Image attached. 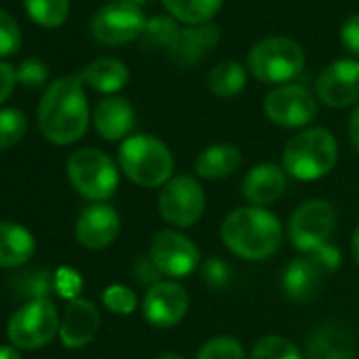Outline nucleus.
Here are the masks:
<instances>
[{
    "label": "nucleus",
    "mask_w": 359,
    "mask_h": 359,
    "mask_svg": "<svg viewBox=\"0 0 359 359\" xmlns=\"http://www.w3.org/2000/svg\"><path fill=\"white\" fill-rule=\"evenodd\" d=\"M81 76L55 79L39 104V129L51 144L68 146L79 142L89 127V102Z\"/></svg>",
    "instance_id": "obj_1"
},
{
    "label": "nucleus",
    "mask_w": 359,
    "mask_h": 359,
    "mask_svg": "<svg viewBox=\"0 0 359 359\" xmlns=\"http://www.w3.org/2000/svg\"><path fill=\"white\" fill-rule=\"evenodd\" d=\"M220 237L229 252L243 260H266L271 258L281 241L283 229L275 214L264 208H239L231 212L220 229Z\"/></svg>",
    "instance_id": "obj_2"
},
{
    "label": "nucleus",
    "mask_w": 359,
    "mask_h": 359,
    "mask_svg": "<svg viewBox=\"0 0 359 359\" xmlns=\"http://www.w3.org/2000/svg\"><path fill=\"white\" fill-rule=\"evenodd\" d=\"M173 165L171 150L154 135H129L118 146V167L137 187H165L173 177Z\"/></svg>",
    "instance_id": "obj_3"
},
{
    "label": "nucleus",
    "mask_w": 359,
    "mask_h": 359,
    "mask_svg": "<svg viewBox=\"0 0 359 359\" xmlns=\"http://www.w3.org/2000/svg\"><path fill=\"white\" fill-rule=\"evenodd\" d=\"M338 158V144L336 137L323 129L313 127L296 133L283 148V169L287 175L313 182L327 175Z\"/></svg>",
    "instance_id": "obj_4"
},
{
    "label": "nucleus",
    "mask_w": 359,
    "mask_h": 359,
    "mask_svg": "<svg viewBox=\"0 0 359 359\" xmlns=\"http://www.w3.org/2000/svg\"><path fill=\"white\" fill-rule=\"evenodd\" d=\"M68 180L79 195L93 203H106L118 187V167L100 148H79L66 163Z\"/></svg>",
    "instance_id": "obj_5"
},
{
    "label": "nucleus",
    "mask_w": 359,
    "mask_h": 359,
    "mask_svg": "<svg viewBox=\"0 0 359 359\" xmlns=\"http://www.w3.org/2000/svg\"><path fill=\"white\" fill-rule=\"evenodd\" d=\"M304 68L302 47L285 36H269L258 41L248 53V70L260 83L285 85Z\"/></svg>",
    "instance_id": "obj_6"
},
{
    "label": "nucleus",
    "mask_w": 359,
    "mask_h": 359,
    "mask_svg": "<svg viewBox=\"0 0 359 359\" xmlns=\"http://www.w3.org/2000/svg\"><path fill=\"white\" fill-rule=\"evenodd\" d=\"M60 313L51 298L28 300L7 323V338L20 351H36L60 336Z\"/></svg>",
    "instance_id": "obj_7"
},
{
    "label": "nucleus",
    "mask_w": 359,
    "mask_h": 359,
    "mask_svg": "<svg viewBox=\"0 0 359 359\" xmlns=\"http://www.w3.org/2000/svg\"><path fill=\"white\" fill-rule=\"evenodd\" d=\"M146 22L142 7L129 0H112L93 15L91 34L104 47H121L140 39L146 30Z\"/></svg>",
    "instance_id": "obj_8"
},
{
    "label": "nucleus",
    "mask_w": 359,
    "mask_h": 359,
    "mask_svg": "<svg viewBox=\"0 0 359 359\" xmlns=\"http://www.w3.org/2000/svg\"><path fill=\"white\" fill-rule=\"evenodd\" d=\"M158 212L165 222L189 229L205 212V193L193 175H175L158 195Z\"/></svg>",
    "instance_id": "obj_9"
},
{
    "label": "nucleus",
    "mask_w": 359,
    "mask_h": 359,
    "mask_svg": "<svg viewBox=\"0 0 359 359\" xmlns=\"http://www.w3.org/2000/svg\"><path fill=\"white\" fill-rule=\"evenodd\" d=\"M336 229V210L323 199L302 203L290 220V239L296 250L313 254L315 250L330 243Z\"/></svg>",
    "instance_id": "obj_10"
},
{
    "label": "nucleus",
    "mask_w": 359,
    "mask_h": 359,
    "mask_svg": "<svg viewBox=\"0 0 359 359\" xmlns=\"http://www.w3.org/2000/svg\"><path fill=\"white\" fill-rule=\"evenodd\" d=\"M148 256L161 271V275L171 279H182L193 275L201 266L199 248L175 231H161L152 237Z\"/></svg>",
    "instance_id": "obj_11"
},
{
    "label": "nucleus",
    "mask_w": 359,
    "mask_h": 359,
    "mask_svg": "<svg viewBox=\"0 0 359 359\" xmlns=\"http://www.w3.org/2000/svg\"><path fill=\"white\" fill-rule=\"evenodd\" d=\"M264 114L271 123L285 129L306 127L317 116V100L302 85H281L266 93Z\"/></svg>",
    "instance_id": "obj_12"
},
{
    "label": "nucleus",
    "mask_w": 359,
    "mask_h": 359,
    "mask_svg": "<svg viewBox=\"0 0 359 359\" xmlns=\"http://www.w3.org/2000/svg\"><path fill=\"white\" fill-rule=\"evenodd\" d=\"M191 298L189 292L175 281H158L148 287L142 313L146 321L154 327H173L189 313Z\"/></svg>",
    "instance_id": "obj_13"
},
{
    "label": "nucleus",
    "mask_w": 359,
    "mask_h": 359,
    "mask_svg": "<svg viewBox=\"0 0 359 359\" xmlns=\"http://www.w3.org/2000/svg\"><path fill=\"white\" fill-rule=\"evenodd\" d=\"M315 93L330 108H346L359 102V62L357 60L332 62L317 76Z\"/></svg>",
    "instance_id": "obj_14"
},
{
    "label": "nucleus",
    "mask_w": 359,
    "mask_h": 359,
    "mask_svg": "<svg viewBox=\"0 0 359 359\" xmlns=\"http://www.w3.org/2000/svg\"><path fill=\"white\" fill-rule=\"evenodd\" d=\"M118 233H121V216L112 205L106 203L87 205L79 214L74 226L76 241L87 250L108 248L110 243H114Z\"/></svg>",
    "instance_id": "obj_15"
},
{
    "label": "nucleus",
    "mask_w": 359,
    "mask_h": 359,
    "mask_svg": "<svg viewBox=\"0 0 359 359\" xmlns=\"http://www.w3.org/2000/svg\"><path fill=\"white\" fill-rule=\"evenodd\" d=\"M100 311L87 298H76L68 302L62 323H60V338L68 348H83L87 346L95 334L100 332Z\"/></svg>",
    "instance_id": "obj_16"
},
{
    "label": "nucleus",
    "mask_w": 359,
    "mask_h": 359,
    "mask_svg": "<svg viewBox=\"0 0 359 359\" xmlns=\"http://www.w3.org/2000/svg\"><path fill=\"white\" fill-rule=\"evenodd\" d=\"M220 43V28L214 22L189 26L180 30L177 41L169 49V57L177 66H197L203 55L214 51Z\"/></svg>",
    "instance_id": "obj_17"
},
{
    "label": "nucleus",
    "mask_w": 359,
    "mask_h": 359,
    "mask_svg": "<svg viewBox=\"0 0 359 359\" xmlns=\"http://www.w3.org/2000/svg\"><path fill=\"white\" fill-rule=\"evenodd\" d=\"M287 184V173L283 167L273 163H260L252 167L243 180V197L254 208H264L277 201Z\"/></svg>",
    "instance_id": "obj_18"
},
{
    "label": "nucleus",
    "mask_w": 359,
    "mask_h": 359,
    "mask_svg": "<svg viewBox=\"0 0 359 359\" xmlns=\"http://www.w3.org/2000/svg\"><path fill=\"white\" fill-rule=\"evenodd\" d=\"M327 271L321 266V262L315 256H300L294 258L281 275V287L287 298L292 300H309L319 292V285L323 281V275Z\"/></svg>",
    "instance_id": "obj_19"
},
{
    "label": "nucleus",
    "mask_w": 359,
    "mask_h": 359,
    "mask_svg": "<svg viewBox=\"0 0 359 359\" xmlns=\"http://www.w3.org/2000/svg\"><path fill=\"white\" fill-rule=\"evenodd\" d=\"M355 342L346 325L321 323L306 342V359H353Z\"/></svg>",
    "instance_id": "obj_20"
},
{
    "label": "nucleus",
    "mask_w": 359,
    "mask_h": 359,
    "mask_svg": "<svg viewBox=\"0 0 359 359\" xmlns=\"http://www.w3.org/2000/svg\"><path fill=\"white\" fill-rule=\"evenodd\" d=\"M93 125L95 131L108 140V142H116L127 137V133L133 129L135 125V112L133 106L118 95H108L104 97L93 112Z\"/></svg>",
    "instance_id": "obj_21"
},
{
    "label": "nucleus",
    "mask_w": 359,
    "mask_h": 359,
    "mask_svg": "<svg viewBox=\"0 0 359 359\" xmlns=\"http://www.w3.org/2000/svg\"><path fill=\"white\" fill-rule=\"evenodd\" d=\"M36 252L34 235L18 222H0V269H20Z\"/></svg>",
    "instance_id": "obj_22"
},
{
    "label": "nucleus",
    "mask_w": 359,
    "mask_h": 359,
    "mask_svg": "<svg viewBox=\"0 0 359 359\" xmlns=\"http://www.w3.org/2000/svg\"><path fill=\"white\" fill-rule=\"evenodd\" d=\"M81 81L100 93L114 95L129 83V68L116 57H97L81 72Z\"/></svg>",
    "instance_id": "obj_23"
},
{
    "label": "nucleus",
    "mask_w": 359,
    "mask_h": 359,
    "mask_svg": "<svg viewBox=\"0 0 359 359\" xmlns=\"http://www.w3.org/2000/svg\"><path fill=\"white\" fill-rule=\"evenodd\" d=\"M241 165V152L233 144H212L199 152L195 171L205 180H224L233 175Z\"/></svg>",
    "instance_id": "obj_24"
},
{
    "label": "nucleus",
    "mask_w": 359,
    "mask_h": 359,
    "mask_svg": "<svg viewBox=\"0 0 359 359\" xmlns=\"http://www.w3.org/2000/svg\"><path fill=\"white\" fill-rule=\"evenodd\" d=\"M224 0H161L165 11L187 26L208 24L216 18Z\"/></svg>",
    "instance_id": "obj_25"
},
{
    "label": "nucleus",
    "mask_w": 359,
    "mask_h": 359,
    "mask_svg": "<svg viewBox=\"0 0 359 359\" xmlns=\"http://www.w3.org/2000/svg\"><path fill=\"white\" fill-rule=\"evenodd\" d=\"M248 74L245 68L233 60L216 64L208 74V87L216 97H235L245 89Z\"/></svg>",
    "instance_id": "obj_26"
},
{
    "label": "nucleus",
    "mask_w": 359,
    "mask_h": 359,
    "mask_svg": "<svg viewBox=\"0 0 359 359\" xmlns=\"http://www.w3.org/2000/svg\"><path fill=\"white\" fill-rule=\"evenodd\" d=\"M24 9L34 24L43 28H60L70 13V0H24Z\"/></svg>",
    "instance_id": "obj_27"
},
{
    "label": "nucleus",
    "mask_w": 359,
    "mask_h": 359,
    "mask_svg": "<svg viewBox=\"0 0 359 359\" xmlns=\"http://www.w3.org/2000/svg\"><path fill=\"white\" fill-rule=\"evenodd\" d=\"M177 36H180V28H177L175 20L165 18V15H156V18L146 22L142 43L146 49H165L169 53V49L177 41Z\"/></svg>",
    "instance_id": "obj_28"
},
{
    "label": "nucleus",
    "mask_w": 359,
    "mask_h": 359,
    "mask_svg": "<svg viewBox=\"0 0 359 359\" xmlns=\"http://www.w3.org/2000/svg\"><path fill=\"white\" fill-rule=\"evenodd\" d=\"M28 131V118L20 108L0 110V150H9L22 142Z\"/></svg>",
    "instance_id": "obj_29"
},
{
    "label": "nucleus",
    "mask_w": 359,
    "mask_h": 359,
    "mask_svg": "<svg viewBox=\"0 0 359 359\" xmlns=\"http://www.w3.org/2000/svg\"><path fill=\"white\" fill-rule=\"evenodd\" d=\"M250 359H302V355L287 338L264 336L254 344Z\"/></svg>",
    "instance_id": "obj_30"
},
{
    "label": "nucleus",
    "mask_w": 359,
    "mask_h": 359,
    "mask_svg": "<svg viewBox=\"0 0 359 359\" xmlns=\"http://www.w3.org/2000/svg\"><path fill=\"white\" fill-rule=\"evenodd\" d=\"M195 359H245V351L237 338L216 336L199 348Z\"/></svg>",
    "instance_id": "obj_31"
},
{
    "label": "nucleus",
    "mask_w": 359,
    "mask_h": 359,
    "mask_svg": "<svg viewBox=\"0 0 359 359\" xmlns=\"http://www.w3.org/2000/svg\"><path fill=\"white\" fill-rule=\"evenodd\" d=\"M18 287L22 290V294H28L30 300H36V298H49L53 290V275L49 271H28V273H22L18 279H15Z\"/></svg>",
    "instance_id": "obj_32"
},
{
    "label": "nucleus",
    "mask_w": 359,
    "mask_h": 359,
    "mask_svg": "<svg viewBox=\"0 0 359 359\" xmlns=\"http://www.w3.org/2000/svg\"><path fill=\"white\" fill-rule=\"evenodd\" d=\"M102 302L104 306L110 311V313H116V315H129L135 311L137 306V296L133 290H129L127 285H121V283H114V285H108L102 294Z\"/></svg>",
    "instance_id": "obj_33"
},
{
    "label": "nucleus",
    "mask_w": 359,
    "mask_h": 359,
    "mask_svg": "<svg viewBox=\"0 0 359 359\" xmlns=\"http://www.w3.org/2000/svg\"><path fill=\"white\" fill-rule=\"evenodd\" d=\"M53 290L57 292L60 298L72 302L76 298H81V290H83V277L79 271H74L72 266H60L53 273Z\"/></svg>",
    "instance_id": "obj_34"
},
{
    "label": "nucleus",
    "mask_w": 359,
    "mask_h": 359,
    "mask_svg": "<svg viewBox=\"0 0 359 359\" xmlns=\"http://www.w3.org/2000/svg\"><path fill=\"white\" fill-rule=\"evenodd\" d=\"M22 30L18 22L0 9V57L15 55L22 49Z\"/></svg>",
    "instance_id": "obj_35"
},
{
    "label": "nucleus",
    "mask_w": 359,
    "mask_h": 359,
    "mask_svg": "<svg viewBox=\"0 0 359 359\" xmlns=\"http://www.w3.org/2000/svg\"><path fill=\"white\" fill-rule=\"evenodd\" d=\"M49 79V68L36 60V57H30V60H24L18 68V83L20 85H26V87H41L45 85Z\"/></svg>",
    "instance_id": "obj_36"
},
{
    "label": "nucleus",
    "mask_w": 359,
    "mask_h": 359,
    "mask_svg": "<svg viewBox=\"0 0 359 359\" xmlns=\"http://www.w3.org/2000/svg\"><path fill=\"white\" fill-rule=\"evenodd\" d=\"M201 275H203V281L214 287V290H222L229 285V279H231V269L224 260L220 258H208L205 264H201Z\"/></svg>",
    "instance_id": "obj_37"
},
{
    "label": "nucleus",
    "mask_w": 359,
    "mask_h": 359,
    "mask_svg": "<svg viewBox=\"0 0 359 359\" xmlns=\"http://www.w3.org/2000/svg\"><path fill=\"white\" fill-rule=\"evenodd\" d=\"M340 43L359 62V15L348 18L340 28Z\"/></svg>",
    "instance_id": "obj_38"
},
{
    "label": "nucleus",
    "mask_w": 359,
    "mask_h": 359,
    "mask_svg": "<svg viewBox=\"0 0 359 359\" xmlns=\"http://www.w3.org/2000/svg\"><path fill=\"white\" fill-rule=\"evenodd\" d=\"M133 273H135V279L148 287H152L154 283L161 281V271L156 269V264L152 262V258L146 254V256H140L133 264Z\"/></svg>",
    "instance_id": "obj_39"
},
{
    "label": "nucleus",
    "mask_w": 359,
    "mask_h": 359,
    "mask_svg": "<svg viewBox=\"0 0 359 359\" xmlns=\"http://www.w3.org/2000/svg\"><path fill=\"white\" fill-rule=\"evenodd\" d=\"M15 85H18V70L7 62H0V106L11 97Z\"/></svg>",
    "instance_id": "obj_40"
},
{
    "label": "nucleus",
    "mask_w": 359,
    "mask_h": 359,
    "mask_svg": "<svg viewBox=\"0 0 359 359\" xmlns=\"http://www.w3.org/2000/svg\"><path fill=\"white\" fill-rule=\"evenodd\" d=\"M348 137H351L353 148L359 152V106L351 112V118H348Z\"/></svg>",
    "instance_id": "obj_41"
},
{
    "label": "nucleus",
    "mask_w": 359,
    "mask_h": 359,
    "mask_svg": "<svg viewBox=\"0 0 359 359\" xmlns=\"http://www.w3.org/2000/svg\"><path fill=\"white\" fill-rule=\"evenodd\" d=\"M0 359H24L20 348L13 344H3L0 346Z\"/></svg>",
    "instance_id": "obj_42"
},
{
    "label": "nucleus",
    "mask_w": 359,
    "mask_h": 359,
    "mask_svg": "<svg viewBox=\"0 0 359 359\" xmlns=\"http://www.w3.org/2000/svg\"><path fill=\"white\" fill-rule=\"evenodd\" d=\"M351 252H353V258H355V262L359 264V226H357V231L353 233V241H351Z\"/></svg>",
    "instance_id": "obj_43"
},
{
    "label": "nucleus",
    "mask_w": 359,
    "mask_h": 359,
    "mask_svg": "<svg viewBox=\"0 0 359 359\" xmlns=\"http://www.w3.org/2000/svg\"><path fill=\"white\" fill-rule=\"evenodd\" d=\"M156 359H184L182 355H177V353H171V351H167V353H161Z\"/></svg>",
    "instance_id": "obj_44"
},
{
    "label": "nucleus",
    "mask_w": 359,
    "mask_h": 359,
    "mask_svg": "<svg viewBox=\"0 0 359 359\" xmlns=\"http://www.w3.org/2000/svg\"><path fill=\"white\" fill-rule=\"evenodd\" d=\"M129 3H133V5H137V7H142V5H146L148 0H129Z\"/></svg>",
    "instance_id": "obj_45"
}]
</instances>
